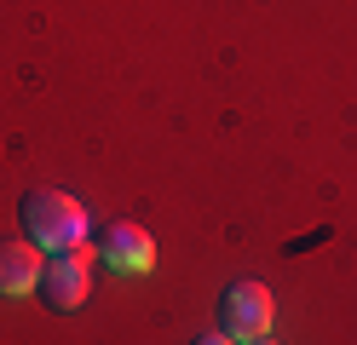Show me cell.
<instances>
[{"mask_svg": "<svg viewBox=\"0 0 357 345\" xmlns=\"http://www.w3.org/2000/svg\"><path fill=\"white\" fill-rule=\"evenodd\" d=\"M17 224H24V236L40 247V253H81L86 230H93V219H86V207L75 196L63 190H24V201H17Z\"/></svg>", "mask_w": 357, "mask_h": 345, "instance_id": "cell-1", "label": "cell"}, {"mask_svg": "<svg viewBox=\"0 0 357 345\" xmlns=\"http://www.w3.org/2000/svg\"><path fill=\"white\" fill-rule=\"evenodd\" d=\"M271 316H277V299L265 282H231L219 293V334H231V339L271 334Z\"/></svg>", "mask_w": 357, "mask_h": 345, "instance_id": "cell-2", "label": "cell"}, {"mask_svg": "<svg viewBox=\"0 0 357 345\" xmlns=\"http://www.w3.org/2000/svg\"><path fill=\"white\" fill-rule=\"evenodd\" d=\"M98 259L109 270H121V276H150L155 270V242H150V230H139L132 219H116V224L98 230Z\"/></svg>", "mask_w": 357, "mask_h": 345, "instance_id": "cell-3", "label": "cell"}, {"mask_svg": "<svg viewBox=\"0 0 357 345\" xmlns=\"http://www.w3.org/2000/svg\"><path fill=\"white\" fill-rule=\"evenodd\" d=\"M40 305L47 311H75L86 305V293H93V276H86V259L81 253H52L47 265H40Z\"/></svg>", "mask_w": 357, "mask_h": 345, "instance_id": "cell-4", "label": "cell"}, {"mask_svg": "<svg viewBox=\"0 0 357 345\" xmlns=\"http://www.w3.org/2000/svg\"><path fill=\"white\" fill-rule=\"evenodd\" d=\"M40 253L29 242H0V299H24L40 282Z\"/></svg>", "mask_w": 357, "mask_h": 345, "instance_id": "cell-5", "label": "cell"}, {"mask_svg": "<svg viewBox=\"0 0 357 345\" xmlns=\"http://www.w3.org/2000/svg\"><path fill=\"white\" fill-rule=\"evenodd\" d=\"M190 345H236V339H231V334H219V328H213V334H196Z\"/></svg>", "mask_w": 357, "mask_h": 345, "instance_id": "cell-6", "label": "cell"}, {"mask_svg": "<svg viewBox=\"0 0 357 345\" xmlns=\"http://www.w3.org/2000/svg\"><path fill=\"white\" fill-rule=\"evenodd\" d=\"M242 345H277V339H265V334H259V339H242Z\"/></svg>", "mask_w": 357, "mask_h": 345, "instance_id": "cell-7", "label": "cell"}]
</instances>
